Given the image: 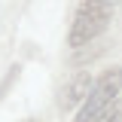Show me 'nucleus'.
<instances>
[{
  "instance_id": "nucleus-3",
  "label": "nucleus",
  "mask_w": 122,
  "mask_h": 122,
  "mask_svg": "<svg viewBox=\"0 0 122 122\" xmlns=\"http://www.w3.org/2000/svg\"><path fill=\"white\" fill-rule=\"evenodd\" d=\"M89 92H92V76H89V73H79L73 82L64 89L61 107H64V110H70V107H82V101H86V95H89Z\"/></svg>"
},
{
  "instance_id": "nucleus-2",
  "label": "nucleus",
  "mask_w": 122,
  "mask_h": 122,
  "mask_svg": "<svg viewBox=\"0 0 122 122\" xmlns=\"http://www.w3.org/2000/svg\"><path fill=\"white\" fill-rule=\"evenodd\" d=\"M122 89V67H110L98 82H92V92L86 95V101L79 107V113H76V122H92L101 110L116 101V95Z\"/></svg>"
},
{
  "instance_id": "nucleus-4",
  "label": "nucleus",
  "mask_w": 122,
  "mask_h": 122,
  "mask_svg": "<svg viewBox=\"0 0 122 122\" xmlns=\"http://www.w3.org/2000/svg\"><path fill=\"white\" fill-rule=\"evenodd\" d=\"M92 122H122V101L116 98L113 104L107 107V110H101V113H98Z\"/></svg>"
},
{
  "instance_id": "nucleus-1",
  "label": "nucleus",
  "mask_w": 122,
  "mask_h": 122,
  "mask_svg": "<svg viewBox=\"0 0 122 122\" xmlns=\"http://www.w3.org/2000/svg\"><path fill=\"white\" fill-rule=\"evenodd\" d=\"M113 18V3L110 0H86L79 3L70 25V46H86L92 43L98 34H104L107 25Z\"/></svg>"
},
{
  "instance_id": "nucleus-5",
  "label": "nucleus",
  "mask_w": 122,
  "mask_h": 122,
  "mask_svg": "<svg viewBox=\"0 0 122 122\" xmlns=\"http://www.w3.org/2000/svg\"><path fill=\"white\" fill-rule=\"evenodd\" d=\"M25 122H37V119H25Z\"/></svg>"
}]
</instances>
